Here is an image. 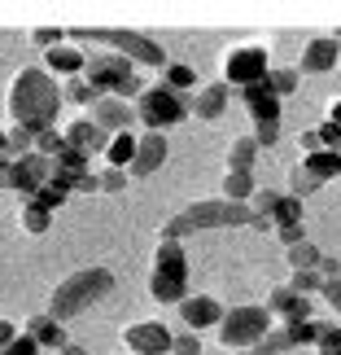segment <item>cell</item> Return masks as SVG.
<instances>
[{"label":"cell","instance_id":"5bb4252c","mask_svg":"<svg viewBox=\"0 0 341 355\" xmlns=\"http://www.w3.org/2000/svg\"><path fill=\"white\" fill-rule=\"evenodd\" d=\"M62 136H66V145H71V149H79V154H105V145H110V132H105L92 114L66 123Z\"/></svg>","mask_w":341,"mask_h":355},{"label":"cell","instance_id":"cb8c5ba5","mask_svg":"<svg viewBox=\"0 0 341 355\" xmlns=\"http://www.w3.org/2000/svg\"><path fill=\"white\" fill-rule=\"evenodd\" d=\"M297 162H302V167L315 175L320 184H329V180H337V175H341V154H337V149H320V154L297 158Z\"/></svg>","mask_w":341,"mask_h":355},{"label":"cell","instance_id":"c3c4849f","mask_svg":"<svg viewBox=\"0 0 341 355\" xmlns=\"http://www.w3.org/2000/svg\"><path fill=\"white\" fill-rule=\"evenodd\" d=\"M75 193H101V175H97V171L79 175V180H75Z\"/></svg>","mask_w":341,"mask_h":355},{"label":"cell","instance_id":"816d5d0a","mask_svg":"<svg viewBox=\"0 0 341 355\" xmlns=\"http://www.w3.org/2000/svg\"><path fill=\"white\" fill-rule=\"evenodd\" d=\"M324 119H329V123H337V128H341V97H333V101H329V110H324Z\"/></svg>","mask_w":341,"mask_h":355},{"label":"cell","instance_id":"8d00e7d4","mask_svg":"<svg viewBox=\"0 0 341 355\" xmlns=\"http://www.w3.org/2000/svg\"><path fill=\"white\" fill-rule=\"evenodd\" d=\"M280 198H284V193H276V189H258V193L250 198V211L258 215V220H271V211H276Z\"/></svg>","mask_w":341,"mask_h":355},{"label":"cell","instance_id":"d4e9b609","mask_svg":"<svg viewBox=\"0 0 341 355\" xmlns=\"http://www.w3.org/2000/svg\"><path fill=\"white\" fill-rule=\"evenodd\" d=\"M254 193H258L254 171H223V198H228V202H241V207H250Z\"/></svg>","mask_w":341,"mask_h":355},{"label":"cell","instance_id":"7dc6e473","mask_svg":"<svg viewBox=\"0 0 341 355\" xmlns=\"http://www.w3.org/2000/svg\"><path fill=\"white\" fill-rule=\"evenodd\" d=\"M297 145H302V154H306V158H311V154H320V149H324V141H320V128L302 132V136H297Z\"/></svg>","mask_w":341,"mask_h":355},{"label":"cell","instance_id":"4dcf8cb0","mask_svg":"<svg viewBox=\"0 0 341 355\" xmlns=\"http://www.w3.org/2000/svg\"><path fill=\"white\" fill-rule=\"evenodd\" d=\"M62 92H66V101H71V105H97V101H101V92L92 88L84 75H79V79H66Z\"/></svg>","mask_w":341,"mask_h":355},{"label":"cell","instance_id":"f6af8a7d","mask_svg":"<svg viewBox=\"0 0 341 355\" xmlns=\"http://www.w3.org/2000/svg\"><path fill=\"white\" fill-rule=\"evenodd\" d=\"M276 237L284 241V250H289V245H302V241H311L302 224H293V228H276Z\"/></svg>","mask_w":341,"mask_h":355},{"label":"cell","instance_id":"f1b7e54d","mask_svg":"<svg viewBox=\"0 0 341 355\" xmlns=\"http://www.w3.org/2000/svg\"><path fill=\"white\" fill-rule=\"evenodd\" d=\"M315 189H324V184H320L315 175H311V171L302 167V162H293V167H289V189H284V193L302 202V198H311V193H315Z\"/></svg>","mask_w":341,"mask_h":355},{"label":"cell","instance_id":"8fae6325","mask_svg":"<svg viewBox=\"0 0 341 355\" xmlns=\"http://www.w3.org/2000/svg\"><path fill=\"white\" fill-rule=\"evenodd\" d=\"M171 343H175V334L162 320H131L127 329H122V347H127V355H167Z\"/></svg>","mask_w":341,"mask_h":355},{"label":"cell","instance_id":"d590c367","mask_svg":"<svg viewBox=\"0 0 341 355\" xmlns=\"http://www.w3.org/2000/svg\"><path fill=\"white\" fill-rule=\"evenodd\" d=\"M71 193H75L71 184H62V180H48V184L39 189V193H35L31 202H39V207H48V211H57V207H62V202L71 198Z\"/></svg>","mask_w":341,"mask_h":355},{"label":"cell","instance_id":"bcb514c9","mask_svg":"<svg viewBox=\"0 0 341 355\" xmlns=\"http://www.w3.org/2000/svg\"><path fill=\"white\" fill-rule=\"evenodd\" d=\"M5 355H39V343H35L31 334H22L13 347H5Z\"/></svg>","mask_w":341,"mask_h":355},{"label":"cell","instance_id":"7bdbcfd3","mask_svg":"<svg viewBox=\"0 0 341 355\" xmlns=\"http://www.w3.org/2000/svg\"><path fill=\"white\" fill-rule=\"evenodd\" d=\"M171 355H201V338L197 334H175Z\"/></svg>","mask_w":341,"mask_h":355},{"label":"cell","instance_id":"4fadbf2b","mask_svg":"<svg viewBox=\"0 0 341 355\" xmlns=\"http://www.w3.org/2000/svg\"><path fill=\"white\" fill-rule=\"evenodd\" d=\"M180 320L188 324V334L219 329V324H223V307H219V298H210V294H188L180 303Z\"/></svg>","mask_w":341,"mask_h":355},{"label":"cell","instance_id":"7402d4cb","mask_svg":"<svg viewBox=\"0 0 341 355\" xmlns=\"http://www.w3.org/2000/svg\"><path fill=\"white\" fill-rule=\"evenodd\" d=\"M79 175H88V154H79V149L66 145L62 154L53 158V180H62V184H71V189H75Z\"/></svg>","mask_w":341,"mask_h":355},{"label":"cell","instance_id":"11a10c76","mask_svg":"<svg viewBox=\"0 0 341 355\" xmlns=\"http://www.w3.org/2000/svg\"><path fill=\"white\" fill-rule=\"evenodd\" d=\"M237 355H254V351H237Z\"/></svg>","mask_w":341,"mask_h":355},{"label":"cell","instance_id":"ba28073f","mask_svg":"<svg viewBox=\"0 0 341 355\" xmlns=\"http://www.w3.org/2000/svg\"><path fill=\"white\" fill-rule=\"evenodd\" d=\"M271 320L276 316H271L267 307H228L223 324H219V343L232 347V351H254L271 329H276Z\"/></svg>","mask_w":341,"mask_h":355},{"label":"cell","instance_id":"7a4b0ae2","mask_svg":"<svg viewBox=\"0 0 341 355\" xmlns=\"http://www.w3.org/2000/svg\"><path fill=\"white\" fill-rule=\"evenodd\" d=\"M110 294H114V272L110 268H101V263L79 268V272H71V277H62L57 285H53L48 316L66 324V320L84 316L88 307H97L101 298H110Z\"/></svg>","mask_w":341,"mask_h":355},{"label":"cell","instance_id":"74e56055","mask_svg":"<svg viewBox=\"0 0 341 355\" xmlns=\"http://www.w3.org/2000/svg\"><path fill=\"white\" fill-rule=\"evenodd\" d=\"M66 149V136L57 132V128H48V132H39L35 136V154H44V158H57Z\"/></svg>","mask_w":341,"mask_h":355},{"label":"cell","instance_id":"ee69618b","mask_svg":"<svg viewBox=\"0 0 341 355\" xmlns=\"http://www.w3.org/2000/svg\"><path fill=\"white\" fill-rule=\"evenodd\" d=\"M254 141H258V149H271L280 141V123H267V128H254Z\"/></svg>","mask_w":341,"mask_h":355},{"label":"cell","instance_id":"d6a6232c","mask_svg":"<svg viewBox=\"0 0 341 355\" xmlns=\"http://www.w3.org/2000/svg\"><path fill=\"white\" fill-rule=\"evenodd\" d=\"M284 351H293V338H289V329H284V324H276V329H271L263 343L254 347V355H284Z\"/></svg>","mask_w":341,"mask_h":355},{"label":"cell","instance_id":"2e32d148","mask_svg":"<svg viewBox=\"0 0 341 355\" xmlns=\"http://www.w3.org/2000/svg\"><path fill=\"white\" fill-rule=\"evenodd\" d=\"M267 311L280 316L284 324H297V320H311V298L289 290V285H276V290L267 294Z\"/></svg>","mask_w":341,"mask_h":355},{"label":"cell","instance_id":"60d3db41","mask_svg":"<svg viewBox=\"0 0 341 355\" xmlns=\"http://www.w3.org/2000/svg\"><path fill=\"white\" fill-rule=\"evenodd\" d=\"M127 180H131L127 171L105 167V171H101V193H127Z\"/></svg>","mask_w":341,"mask_h":355},{"label":"cell","instance_id":"3957f363","mask_svg":"<svg viewBox=\"0 0 341 355\" xmlns=\"http://www.w3.org/2000/svg\"><path fill=\"white\" fill-rule=\"evenodd\" d=\"M258 215L250 207H241V202H228V198H206V202H193V207H184L180 215H171L167 224H162V241H180L188 233H201V228H254Z\"/></svg>","mask_w":341,"mask_h":355},{"label":"cell","instance_id":"9c48e42d","mask_svg":"<svg viewBox=\"0 0 341 355\" xmlns=\"http://www.w3.org/2000/svg\"><path fill=\"white\" fill-rule=\"evenodd\" d=\"M271 75V62H267V44H237V49H228L223 58H219V79L232 88H254V84H263V79Z\"/></svg>","mask_w":341,"mask_h":355},{"label":"cell","instance_id":"1f68e13d","mask_svg":"<svg viewBox=\"0 0 341 355\" xmlns=\"http://www.w3.org/2000/svg\"><path fill=\"white\" fill-rule=\"evenodd\" d=\"M271 224H276V228H293V224H302V202L284 193V198L276 202V211H271Z\"/></svg>","mask_w":341,"mask_h":355},{"label":"cell","instance_id":"52a82bcc","mask_svg":"<svg viewBox=\"0 0 341 355\" xmlns=\"http://www.w3.org/2000/svg\"><path fill=\"white\" fill-rule=\"evenodd\" d=\"M193 114V97H184V92H171L167 84L158 88H145L140 101H136V123H145V132H162L175 128V123H184Z\"/></svg>","mask_w":341,"mask_h":355},{"label":"cell","instance_id":"83f0119b","mask_svg":"<svg viewBox=\"0 0 341 355\" xmlns=\"http://www.w3.org/2000/svg\"><path fill=\"white\" fill-rule=\"evenodd\" d=\"M324 263V250L315 241H302V245H289V268L293 272H320Z\"/></svg>","mask_w":341,"mask_h":355},{"label":"cell","instance_id":"d6986e66","mask_svg":"<svg viewBox=\"0 0 341 355\" xmlns=\"http://www.w3.org/2000/svg\"><path fill=\"white\" fill-rule=\"evenodd\" d=\"M92 119H97L110 136H122V132H131V123H136V105L118 101V97H101L92 105Z\"/></svg>","mask_w":341,"mask_h":355},{"label":"cell","instance_id":"4316f807","mask_svg":"<svg viewBox=\"0 0 341 355\" xmlns=\"http://www.w3.org/2000/svg\"><path fill=\"white\" fill-rule=\"evenodd\" d=\"M162 84H167L171 92H188V88H201V79H197V71H193V66H184V62H171L167 66V71H162Z\"/></svg>","mask_w":341,"mask_h":355},{"label":"cell","instance_id":"e0dca14e","mask_svg":"<svg viewBox=\"0 0 341 355\" xmlns=\"http://www.w3.org/2000/svg\"><path fill=\"white\" fill-rule=\"evenodd\" d=\"M22 334H31L35 343H39V351H57V355H62L66 347H71V338H66V324L53 320L48 311H35V316H26Z\"/></svg>","mask_w":341,"mask_h":355},{"label":"cell","instance_id":"db71d44e","mask_svg":"<svg viewBox=\"0 0 341 355\" xmlns=\"http://www.w3.org/2000/svg\"><path fill=\"white\" fill-rule=\"evenodd\" d=\"M62 355H92V351H88V347H75V343H71V347H66Z\"/></svg>","mask_w":341,"mask_h":355},{"label":"cell","instance_id":"e575fe53","mask_svg":"<svg viewBox=\"0 0 341 355\" xmlns=\"http://www.w3.org/2000/svg\"><path fill=\"white\" fill-rule=\"evenodd\" d=\"M297 79H302V75H297V66H280V71H271V75H267V84H271V92H276V97L284 101L289 92H297Z\"/></svg>","mask_w":341,"mask_h":355},{"label":"cell","instance_id":"f35d334b","mask_svg":"<svg viewBox=\"0 0 341 355\" xmlns=\"http://www.w3.org/2000/svg\"><path fill=\"white\" fill-rule=\"evenodd\" d=\"M289 290H297V294H320L324 290V277H320V272H293V277H289Z\"/></svg>","mask_w":341,"mask_h":355},{"label":"cell","instance_id":"836d02e7","mask_svg":"<svg viewBox=\"0 0 341 355\" xmlns=\"http://www.w3.org/2000/svg\"><path fill=\"white\" fill-rule=\"evenodd\" d=\"M293 338V347H320V334H324V324L320 320H297V324H284Z\"/></svg>","mask_w":341,"mask_h":355},{"label":"cell","instance_id":"b9f144b4","mask_svg":"<svg viewBox=\"0 0 341 355\" xmlns=\"http://www.w3.org/2000/svg\"><path fill=\"white\" fill-rule=\"evenodd\" d=\"M315 351H320V355H341V324H324Z\"/></svg>","mask_w":341,"mask_h":355},{"label":"cell","instance_id":"44dd1931","mask_svg":"<svg viewBox=\"0 0 341 355\" xmlns=\"http://www.w3.org/2000/svg\"><path fill=\"white\" fill-rule=\"evenodd\" d=\"M44 71H48V75H66V79H79V75L88 71V53L79 49V44H71V40H66L62 49L44 53Z\"/></svg>","mask_w":341,"mask_h":355},{"label":"cell","instance_id":"f5cc1de1","mask_svg":"<svg viewBox=\"0 0 341 355\" xmlns=\"http://www.w3.org/2000/svg\"><path fill=\"white\" fill-rule=\"evenodd\" d=\"M0 189H9V158H0Z\"/></svg>","mask_w":341,"mask_h":355},{"label":"cell","instance_id":"484cf974","mask_svg":"<svg viewBox=\"0 0 341 355\" xmlns=\"http://www.w3.org/2000/svg\"><path fill=\"white\" fill-rule=\"evenodd\" d=\"M258 141L254 136H241V141H232L228 145V171H254V162H258Z\"/></svg>","mask_w":341,"mask_h":355},{"label":"cell","instance_id":"277c9868","mask_svg":"<svg viewBox=\"0 0 341 355\" xmlns=\"http://www.w3.org/2000/svg\"><path fill=\"white\" fill-rule=\"evenodd\" d=\"M71 44H105V49H114L118 58H127L131 66H162L167 71V49L158 44V40H149L140 31H118V26H75L71 31Z\"/></svg>","mask_w":341,"mask_h":355},{"label":"cell","instance_id":"9a60e30c","mask_svg":"<svg viewBox=\"0 0 341 355\" xmlns=\"http://www.w3.org/2000/svg\"><path fill=\"white\" fill-rule=\"evenodd\" d=\"M167 136L162 132H140V145H136V162H131V180H145V175H154L162 162H167Z\"/></svg>","mask_w":341,"mask_h":355},{"label":"cell","instance_id":"681fc988","mask_svg":"<svg viewBox=\"0 0 341 355\" xmlns=\"http://www.w3.org/2000/svg\"><path fill=\"white\" fill-rule=\"evenodd\" d=\"M320 294L329 298V307H333V311H341V277H337V281H324V290H320Z\"/></svg>","mask_w":341,"mask_h":355},{"label":"cell","instance_id":"8992f818","mask_svg":"<svg viewBox=\"0 0 341 355\" xmlns=\"http://www.w3.org/2000/svg\"><path fill=\"white\" fill-rule=\"evenodd\" d=\"M84 79L101 97H118V101H131V105L140 101V92H145V84L136 79V66L127 58H118V53H92Z\"/></svg>","mask_w":341,"mask_h":355},{"label":"cell","instance_id":"f907efd6","mask_svg":"<svg viewBox=\"0 0 341 355\" xmlns=\"http://www.w3.org/2000/svg\"><path fill=\"white\" fill-rule=\"evenodd\" d=\"M18 338H22V329H18V324L0 320V351H5V347H13V343H18Z\"/></svg>","mask_w":341,"mask_h":355},{"label":"cell","instance_id":"7c38bea8","mask_svg":"<svg viewBox=\"0 0 341 355\" xmlns=\"http://www.w3.org/2000/svg\"><path fill=\"white\" fill-rule=\"evenodd\" d=\"M341 62V40L337 35H315L302 44V58H297V75H329Z\"/></svg>","mask_w":341,"mask_h":355},{"label":"cell","instance_id":"ac0fdd59","mask_svg":"<svg viewBox=\"0 0 341 355\" xmlns=\"http://www.w3.org/2000/svg\"><path fill=\"white\" fill-rule=\"evenodd\" d=\"M241 97H245V110H250L254 128H267V123H280V97L271 92V84H267V79H263V84H254V88H245Z\"/></svg>","mask_w":341,"mask_h":355},{"label":"cell","instance_id":"f546056e","mask_svg":"<svg viewBox=\"0 0 341 355\" xmlns=\"http://www.w3.org/2000/svg\"><path fill=\"white\" fill-rule=\"evenodd\" d=\"M22 228H26L31 237L48 233V228H53V211L39 207V202H22Z\"/></svg>","mask_w":341,"mask_h":355},{"label":"cell","instance_id":"30bf717a","mask_svg":"<svg viewBox=\"0 0 341 355\" xmlns=\"http://www.w3.org/2000/svg\"><path fill=\"white\" fill-rule=\"evenodd\" d=\"M48 180H53V158H44V154H26V158L9 162V189L22 193V202H31Z\"/></svg>","mask_w":341,"mask_h":355},{"label":"cell","instance_id":"ffe728a7","mask_svg":"<svg viewBox=\"0 0 341 355\" xmlns=\"http://www.w3.org/2000/svg\"><path fill=\"white\" fill-rule=\"evenodd\" d=\"M223 114H228V84H223V79L201 84V88L193 92V119L214 123V119H223Z\"/></svg>","mask_w":341,"mask_h":355},{"label":"cell","instance_id":"5b68a950","mask_svg":"<svg viewBox=\"0 0 341 355\" xmlns=\"http://www.w3.org/2000/svg\"><path fill=\"white\" fill-rule=\"evenodd\" d=\"M149 298H154V303H175V307L188 298V254H184L180 241L158 237L154 268H149Z\"/></svg>","mask_w":341,"mask_h":355},{"label":"cell","instance_id":"ab89813d","mask_svg":"<svg viewBox=\"0 0 341 355\" xmlns=\"http://www.w3.org/2000/svg\"><path fill=\"white\" fill-rule=\"evenodd\" d=\"M31 44H35V49H44V53H53V49H62L66 40H62L57 26H35V31H31Z\"/></svg>","mask_w":341,"mask_h":355},{"label":"cell","instance_id":"603a6c76","mask_svg":"<svg viewBox=\"0 0 341 355\" xmlns=\"http://www.w3.org/2000/svg\"><path fill=\"white\" fill-rule=\"evenodd\" d=\"M136 145H140V136H131V132H122V136H110V145H105V162L118 171H131V162H136Z\"/></svg>","mask_w":341,"mask_h":355},{"label":"cell","instance_id":"6da1fadb","mask_svg":"<svg viewBox=\"0 0 341 355\" xmlns=\"http://www.w3.org/2000/svg\"><path fill=\"white\" fill-rule=\"evenodd\" d=\"M62 101H66V92L57 84V75H48L44 66H22V71L9 79V92H5L9 123H18V128L35 132V136L57 123Z\"/></svg>","mask_w":341,"mask_h":355}]
</instances>
